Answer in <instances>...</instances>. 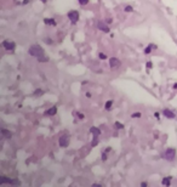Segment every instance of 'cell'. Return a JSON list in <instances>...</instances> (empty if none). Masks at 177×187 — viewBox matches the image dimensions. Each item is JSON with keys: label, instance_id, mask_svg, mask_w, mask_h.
<instances>
[{"label": "cell", "instance_id": "obj_1", "mask_svg": "<svg viewBox=\"0 0 177 187\" xmlns=\"http://www.w3.org/2000/svg\"><path fill=\"white\" fill-rule=\"evenodd\" d=\"M28 52H29V55L35 56V57H38V58H40V57L44 56V49H43L40 45H32V46L29 47Z\"/></svg>", "mask_w": 177, "mask_h": 187}, {"label": "cell", "instance_id": "obj_2", "mask_svg": "<svg viewBox=\"0 0 177 187\" xmlns=\"http://www.w3.org/2000/svg\"><path fill=\"white\" fill-rule=\"evenodd\" d=\"M162 157H164V159L171 162V160H173V159L176 158V151H175L173 148H167V149L165 151V153H164Z\"/></svg>", "mask_w": 177, "mask_h": 187}, {"label": "cell", "instance_id": "obj_3", "mask_svg": "<svg viewBox=\"0 0 177 187\" xmlns=\"http://www.w3.org/2000/svg\"><path fill=\"white\" fill-rule=\"evenodd\" d=\"M3 46H4L5 50L11 51V52L15 50V43H14L12 40H4V41H3Z\"/></svg>", "mask_w": 177, "mask_h": 187}, {"label": "cell", "instance_id": "obj_4", "mask_svg": "<svg viewBox=\"0 0 177 187\" xmlns=\"http://www.w3.org/2000/svg\"><path fill=\"white\" fill-rule=\"evenodd\" d=\"M68 17H69V20H70L73 23H76L78 20H79V14H78L76 11H69V12H68Z\"/></svg>", "mask_w": 177, "mask_h": 187}, {"label": "cell", "instance_id": "obj_5", "mask_svg": "<svg viewBox=\"0 0 177 187\" xmlns=\"http://www.w3.org/2000/svg\"><path fill=\"white\" fill-rule=\"evenodd\" d=\"M68 145H69V137L67 135H63L59 139V146L61 147H68Z\"/></svg>", "mask_w": 177, "mask_h": 187}, {"label": "cell", "instance_id": "obj_6", "mask_svg": "<svg viewBox=\"0 0 177 187\" xmlns=\"http://www.w3.org/2000/svg\"><path fill=\"white\" fill-rule=\"evenodd\" d=\"M109 66H111L112 68H117V67L120 66V61H119L118 58H115V57H112V58L109 60Z\"/></svg>", "mask_w": 177, "mask_h": 187}, {"label": "cell", "instance_id": "obj_7", "mask_svg": "<svg viewBox=\"0 0 177 187\" xmlns=\"http://www.w3.org/2000/svg\"><path fill=\"white\" fill-rule=\"evenodd\" d=\"M97 28H98V29H101L102 32H106V33H108V32H109V27H108L104 22H98V23H97Z\"/></svg>", "mask_w": 177, "mask_h": 187}, {"label": "cell", "instance_id": "obj_8", "mask_svg": "<svg viewBox=\"0 0 177 187\" xmlns=\"http://www.w3.org/2000/svg\"><path fill=\"white\" fill-rule=\"evenodd\" d=\"M162 114H164L166 118H169V119H173V118H175V113L171 112V111L167 109V108H165V109L162 111Z\"/></svg>", "mask_w": 177, "mask_h": 187}, {"label": "cell", "instance_id": "obj_9", "mask_svg": "<svg viewBox=\"0 0 177 187\" xmlns=\"http://www.w3.org/2000/svg\"><path fill=\"white\" fill-rule=\"evenodd\" d=\"M56 113H57V107H56V106L51 107V108L46 112V114H47V116H55Z\"/></svg>", "mask_w": 177, "mask_h": 187}, {"label": "cell", "instance_id": "obj_10", "mask_svg": "<svg viewBox=\"0 0 177 187\" xmlns=\"http://www.w3.org/2000/svg\"><path fill=\"white\" fill-rule=\"evenodd\" d=\"M1 134L4 135L5 139H11V136H12V134L10 131H7L6 129H1Z\"/></svg>", "mask_w": 177, "mask_h": 187}, {"label": "cell", "instance_id": "obj_11", "mask_svg": "<svg viewBox=\"0 0 177 187\" xmlns=\"http://www.w3.org/2000/svg\"><path fill=\"white\" fill-rule=\"evenodd\" d=\"M44 22H45L46 24H50V26H56V21H55L53 18H45Z\"/></svg>", "mask_w": 177, "mask_h": 187}, {"label": "cell", "instance_id": "obj_12", "mask_svg": "<svg viewBox=\"0 0 177 187\" xmlns=\"http://www.w3.org/2000/svg\"><path fill=\"white\" fill-rule=\"evenodd\" d=\"M152 49H156V46H155V45H153V44H150L148 47H146V49H144V54H150V52H152Z\"/></svg>", "mask_w": 177, "mask_h": 187}, {"label": "cell", "instance_id": "obj_13", "mask_svg": "<svg viewBox=\"0 0 177 187\" xmlns=\"http://www.w3.org/2000/svg\"><path fill=\"white\" fill-rule=\"evenodd\" d=\"M91 132H92L94 135H97V136L101 134V131H100L97 128H95V126H92V128H91Z\"/></svg>", "mask_w": 177, "mask_h": 187}, {"label": "cell", "instance_id": "obj_14", "mask_svg": "<svg viewBox=\"0 0 177 187\" xmlns=\"http://www.w3.org/2000/svg\"><path fill=\"white\" fill-rule=\"evenodd\" d=\"M170 180H171V177L169 176V177L164 179V180L161 181V183H162V185H166V186H170Z\"/></svg>", "mask_w": 177, "mask_h": 187}, {"label": "cell", "instance_id": "obj_15", "mask_svg": "<svg viewBox=\"0 0 177 187\" xmlns=\"http://www.w3.org/2000/svg\"><path fill=\"white\" fill-rule=\"evenodd\" d=\"M112 105H113V101H108V102H106L104 108H106L107 111H109V109H111V107H112Z\"/></svg>", "mask_w": 177, "mask_h": 187}, {"label": "cell", "instance_id": "obj_16", "mask_svg": "<svg viewBox=\"0 0 177 187\" xmlns=\"http://www.w3.org/2000/svg\"><path fill=\"white\" fill-rule=\"evenodd\" d=\"M97 143H98V136H97V135H94V141H92V143H91V145L95 147Z\"/></svg>", "mask_w": 177, "mask_h": 187}, {"label": "cell", "instance_id": "obj_17", "mask_svg": "<svg viewBox=\"0 0 177 187\" xmlns=\"http://www.w3.org/2000/svg\"><path fill=\"white\" fill-rule=\"evenodd\" d=\"M114 128H115V129H124V125H123V124H120V123H118V122H117V123H115V124H114Z\"/></svg>", "mask_w": 177, "mask_h": 187}, {"label": "cell", "instance_id": "obj_18", "mask_svg": "<svg viewBox=\"0 0 177 187\" xmlns=\"http://www.w3.org/2000/svg\"><path fill=\"white\" fill-rule=\"evenodd\" d=\"M79 3H80L81 5H86V4L88 3V0H79Z\"/></svg>", "mask_w": 177, "mask_h": 187}, {"label": "cell", "instance_id": "obj_19", "mask_svg": "<svg viewBox=\"0 0 177 187\" xmlns=\"http://www.w3.org/2000/svg\"><path fill=\"white\" fill-rule=\"evenodd\" d=\"M131 117H132V118H140V117H141V113H133Z\"/></svg>", "mask_w": 177, "mask_h": 187}, {"label": "cell", "instance_id": "obj_20", "mask_svg": "<svg viewBox=\"0 0 177 187\" xmlns=\"http://www.w3.org/2000/svg\"><path fill=\"white\" fill-rule=\"evenodd\" d=\"M125 11H127V12H131V11H132V8H131V6H126V8H125Z\"/></svg>", "mask_w": 177, "mask_h": 187}, {"label": "cell", "instance_id": "obj_21", "mask_svg": "<svg viewBox=\"0 0 177 187\" xmlns=\"http://www.w3.org/2000/svg\"><path fill=\"white\" fill-rule=\"evenodd\" d=\"M100 58H102V60H106V58H107V56H106L104 54H102V52H101V54H100Z\"/></svg>", "mask_w": 177, "mask_h": 187}, {"label": "cell", "instance_id": "obj_22", "mask_svg": "<svg viewBox=\"0 0 177 187\" xmlns=\"http://www.w3.org/2000/svg\"><path fill=\"white\" fill-rule=\"evenodd\" d=\"M102 159H103V160H106V159H107V156H106V153H103V154H102Z\"/></svg>", "mask_w": 177, "mask_h": 187}, {"label": "cell", "instance_id": "obj_23", "mask_svg": "<svg viewBox=\"0 0 177 187\" xmlns=\"http://www.w3.org/2000/svg\"><path fill=\"white\" fill-rule=\"evenodd\" d=\"M46 43H47V44H52V40H51V39H46Z\"/></svg>", "mask_w": 177, "mask_h": 187}, {"label": "cell", "instance_id": "obj_24", "mask_svg": "<svg viewBox=\"0 0 177 187\" xmlns=\"http://www.w3.org/2000/svg\"><path fill=\"white\" fill-rule=\"evenodd\" d=\"M147 67H148V68H150V67H152V63H150V62H148V63H147Z\"/></svg>", "mask_w": 177, "mask_h": 187}, {"label": "cell", "instance_id": "obj_25", "mask_svg": "<svg viewBox=\"0 0 177 187\" xmlns=\"http://www.w3.org/2000/svg\"><path fill=\"white\" fill-rule=\"evenodd\" d=\"M141 185H142V186H143V187H146V186H147V182H142V183H141Z\"/></svg>", "mask_w": 177, "mask_h": 187}, {"label": "cell", "instance_id": "obj_26", "mask_svg": "<svg viewBox=\"0 0 177 187\" xmlns=\"http://www.w3.org/2000/svg\"><path fill=\"white\" fill-rule=\"evenodd\" d=\"M173 89H177V84H175V85H173Z\"/></svg>", "mask_w": 177, "mask_h": 187}, {"label": "cell", "instance_id": "obj_27", "mask_svg": "<svg viewBox=\"0 0 177 187\" xmlns=\"http://www.w3.org/2000/svg\"><path fill=\"white\" fill-rule=\"evenodd\" d=\"M27 3H28V0H24V3H23V4H27Z\"/></svg>", "mask_w": 177, "mask_h": 187}]
</instances>
